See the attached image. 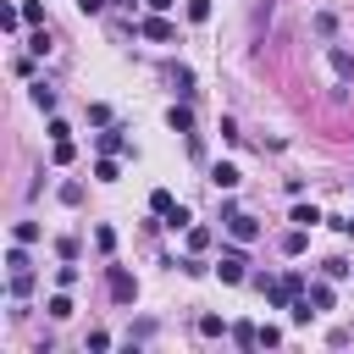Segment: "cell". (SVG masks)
I'll use <instances>...</instances> for the list:
<instances>
[{"instance_id":"cell-7","label":"cell","mask_w":354,"mask_h":354,"mask_svg":"<svg viewBox=\"0 0 354 354\" xmlns=\"http://www.w3.org/2000/svg\"><path fill=\"white\" fill-rule=\"evenodd\" d=\"M243 266H249V260H243L238 249H227V254H221V282H243Z\"/></svg>"},{"instance_id":"cell-25","label":"cell","mask_w":354,"mask_h":354,"mask_svg":"<svg viewBox=\"0 0 354 354\" xmlns=\"http://www.w3.org/2000/svg\"><path fill=\"white\" fill-rule=\"evenodd\" d=\"M22 22H44V6L39 0H22Z\"/></svg>"},{"instance_id":"cell-13","label":"cell","mask_w":354,"mask_h":354,"mask_svg":"<svg viewBox=\"0 0 354 354\" xmlns=\"http://www.w3.org/2000/svg\"><path fill=\"white\" fill-rule=\"evenodd\" d=\"M304 293H310V304H315V315H321V310H332V288H326V282H315V288H304Z\"/></svg>"},{"instance_id":"cell-21","label":"cell","mask_w":354,"mask_h":354,"mask_svg":"<svg viewBox=\"0 0 354 354\" xmlns=\"http://www.w3.org/2000/svg\"><path fill=\"white\" fill-rule=\"evenodd\" d=\"M177 266H183V271H188V277H205V271H210V266H205V260H199V254H194V249H188V254H183V260H177Z\"/></svg>"},{"instance_id":"cell-15","label":"cell","mask_w":354,"mask_h":354,"mask_svg":"<svg viewBox=\"0 0 354 354\" xmlns=\"http://www.w3.org/2000/svg\"><path fill=\"white\" fill-rule=\"evenodd\" d=\"M11 238H17V243H39V221H17Z\"/></svg>"},{"instance_id":"cell-16","label":"cell","mask_w":354,"mask_h":354,"mask_svg":"<svg viewBox=\"0 0 354 354\" xmlns=\"http://www.w3.org/2000/svg\"><path fill=\"white\" fill-rule=\"evenodd\" d=\"M221 332H227L221 315H199V337H221Z\"/></svg>"},{"instance_id":"cell-26","label":"cell","mask_w":354,"mask_h":354,"mask_svg":"<svg viewBox=\"0 0 354 354\" xmlns=\"http://www.w3.org/2000/svg\"><path fill=\"white\" fill-rule=\"evenodd\" d=\"M72 155H77V149H72V138H55V166H66Z\"/></svg>"},{"instance_id":"cell-11","label":"cell","mask_w":354,"mask_h":354,"mask_svg":"<svg viewBox=\"0 0 354 354\" xmlns=\"http://www.w3.org/2000/svg\"><path fill=\"white\" fill-rule=\"evenodd\" d=\"M28 94H33V105H39V111H44V116H50V111H55V88H50V83H33V88H28Z\"/></svg>"},{"instance_id":"cell-6","label":"cell","mask_w":354,"mask_h":354,"mask_svg":"<svg viewBox=\"0 0 354 354\" xmlns=\"http://www.w3.org/2000/svg\"><path fill=\"white\" fill-rule=\"evenodd\" d=\"M210 183H216L221 194H232V188H238V166H227V160H216V166H210Z\"/></svg>"},{"instance_id":"cell-1","label":"cell","mask_w":354,"mask_h":354,"mask_svg":"<svg viewBox=\"0 0 354 354\" xmlns=\"http://www.w3.org/2000/svg\"><path fill=\"white\" fill-rule=\"evenodd\" d=\"M299 293H304V277H299V271H288V277L266 282V304H271V310H288V304H293Z\"/></svg>"},{"instance_id":"cell-28","label":"cell","mask_w":354,"mask_h":354,"mask_svg":"<svg viewBox=\"0 0 354 354\" xmlns=\"http://www.w3.org/2000/svg\"><path fill=\"white\" fill-rule=\"evenodd\" d=\"M171 6H177V0H149V11H171Z\"/></svg>"},{"instance_id":"cell-27","label":"cell","mask_w":354,"mask_h":354,"mask_svg":"<svg viewBox=\"0 0 354 354\" xmlns=\"http://www.w3.org/2000/svg\"><path fill=\"white\" fill-rule=\"evenodd\" d=\"M94 243H100V249L111 254V249H116V232H111V227H94Z\"/></svg>"},{"instance_id":"cell-22","label":"cell","mask_w":354,"mask_h":354,"mask_svg":"<svg viewBox=\"0 0 354 354\" xmlns=\"http://www.w3.org/2000/svg\"><path fill=\"white\" fill-rule=\"evenodd\" d=\"M44 310H50V315H55V321H66V315H72V299H66V293H55V299H50V304H44Z\"/></svg>"},{"instance_id":"cell-9","label":"cell","mask_w":354,"mask_h":354,"mask_svg":"<svg viewBox=\"0 0 354 354\" xmlns=\"http://www.w3.org/2000/svg\"><path fill=\"white\" fill-rule=\"evenodd\" d=\"M94 144H100V155H122V149H127V144H122V127H105Z\"/></svg>"},{"instance_id":"cell-8","label":"cell","mask_w":354,"mask_h":354,"mask_svg":"<svg viewBox=\"0 0 354 354\" xmlns=\"http://www.w3.org/2000/svg\"><path fill=\"white\" fill-rule=\"evenodd\" d=\"M166 122H171V133H194V111H188V105H171Z\"/></svg>"},{"instance_id":"cell-10","label":"cell","mask_w":354,"mask_h":354,"mask_svg":"<svg viewBox=\"0 0 354 354\" xmlns=\"http://www.w3.org/2000/svg\"><path fill=\"white\" fill-rule=\"evenodd\" d=\"M232 343H238V348H260V326L238 321V326H232Z\"/></svg>"},{"instance_id":"cell-5","label":"cell","mask_w":354,"mask_h":354,"mask_svg":"<svg viewBox=\"0 0 354 354\" xmlns=\"http://www.w3.org/2000/svg\"><path fill=\"white\" fill-rule=\"evenodd\" d=\"M138 33H144V39H155V44H166V39H177V28H171L166 17H144V22H138Z\"/></svg>"},{"instance_id":"cell-12","label":"cell","mask_w":354,"mask_h":354,"mask_svg":"<svg viewBox=\"0 0 354 354\" xmlns=\"http://www.w3.org/2000/svg\"><path fill=\"white\" fill-rule=\"evenodd\" d=\"M94 177H100V183H116V177H122L116 155H100V160H94Z\"/></svg>"},{"instance_id":"cell-14","label":"cell","mask_w":354,"mask_h":354,"mask_svg":"<svg viewBox=\"0 0 354 354\" xmlns=\"http://www.w3.org/2000/svg\"><path fill=\"white\" fill-rule=\"evenodd\" d=\"M315 221H321L315 205H293V227H315Z\"/></svg>"},{"instance_id":"cell-23","label":"cell","mask_w":354,"mask_h":354,"mask_svg":"<svg viewBox=\"0 0 354 354\" xmlns=\"http://www.w3.org/2000/svg\"><path fill=\"white\" fill-rule=\"evenodd\" d=\"M205 243H210V227H188V249H194V254H199V249H205Z\"/></svg>"},{"instance_id":"cell-17","label":"cell","mask_w":354,"mask_h":354,"mask_svg":"<svg viewBox=\"0 0 354 354\" xmlns=\"http://www.w3.org/2000/svg\"><path fill=\"white\" fill-rule=\"evenodd\" d=\"M171 83H177V94H194V72L188 66H171Z\"/></svg>"},{"instance_id":"cell-18","label":"cell","mask_w":354,"mask_h":354,"mask_svg":"<svg viewBox=\"0 0 354 354\" xmlns=\"http://www.w3.org/2000/svg\"><path fill=\"white\" fill-rule=\"evenodd\" d=\"M171 205H177V199H171V194H166V188H155V194H149V210H155V216H166V210H171Z\"/></svg>"},{"instance_id":"cell-19","label":"cell","mask_w":354,"mask_h":354,"mask_svg":"<svg viewBox=\"0 0 354 354\" xmlns=\"http://www.w3.org/2000/svg\"><path fill=\"white\" fill-rule=\"evenodd\" d=\"M166 227H177V232H188L194 221H188V210H183V205H171V210H166Z\"/></svg>"},{"instance_id":"cell-20","label":"cell","mask_w":354,"mask_h":354,"mask_svg":"<svg viewBox=\"0 0 354 354\" xmlns=\"http://www.w3.org/2000/svg\"><path fill=\"white\" fill-rule=\"evenodd\" d=\"M304 232H310V227H293V232L282 238V249H288V254H304Z\"/></svg>"},{"instance_id":"cell-2","label":"cell","mask_w":354,"mask_h":354,"mask_svg":"<svg viewBox=\"0 0 354 354\" xmlns=\"http://www.w3.org/2000/svg\"><path fill=\"white\" fill-rule=\"evenodd\" d=\"M326 66L337 72V83H354V50L348 44H326Z\"/></svg>"},{"instance_id":"cell-4","label":"cell","mask_w":354,"mask_h":354,"mask_svg":"<svg viewBox=\"0 0 354 354\" xmlns=\"http://www.w3.org/2000/svg\"><path fill=\"white\" fill-rule=\"evenodd\" d=\"M111 299H116V304H133V299H138V282H133L122 266H111Z\"/></svg>"},{"instance_id":"cell-24","label":"cell","mask_w":354,"mask_h":354,"mask_svg":"<svg viewBox=\"0 0 354 354\" xmlns=\"http://www.w3.org/2000/svg\"><path fill=\"white\" fill-rule=\"evenodd\" d=\"M188 22H210V0H188Z\"/></svg>"},{"instance_id":"cell-3","label":"cell","mask_w":354,"mask_h":354,"mask_svg":"<svg viewBox=\"0 0 354 354\" xmlns=\"http://www.w3.org/2000/svg\"><path fill=\"white\" fill-rule=\"evenodd\" d=\"M221 227H227V232H232L238 243H254V238H260V221H254V216H243V210H232V216H227Z\"/></svg>"}]
</instances>
